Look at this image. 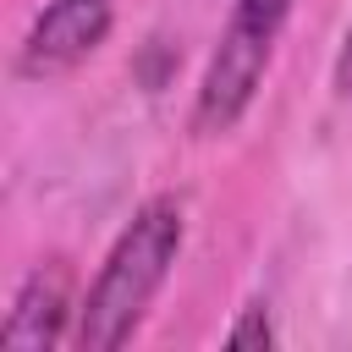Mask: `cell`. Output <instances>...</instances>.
<instances>
[{
    "label": "cell",
    "instance_id": "6da1fadb",
    "mask_svg": "<svg viewBox=\"0 0 352 352\" xmlns=\"http://www.w3.org/2000/svg\"><path fill=\"white\" fill-rule=\"evenodd\" d=\"M182 236H187L182 198L154 192V198H143L132 209V220L110 242L88 297L77 302L72 341L82 352H116L121 341H132V330L143 324L148 302L160 297V286H165V275H170V264L182 253Z\"/></svg>",
    "mask_w": 352,
    "mask_h": 352
},
{
    "label": "cell",
    "instance_id": "7a4b0ae2",
    "mask_svg": "<svg viewBox=\"0 0 352 352\" xmlns=\"http://www.w3.org/2000/svg\"><path fill=\"white\" fill-rule=\"evenodd\" d=\"M292 6L297 0H231L220 44L209 50V66H204L198 94H192V132L198 138H226L253 110Z\"/></svg>",
    "mask_w": 352,
    "mask_h": 352
},
{
    "label": "cell",
    "instance_id": "3957f363",
    "mask_svg": "<svg viewBox=\"0 0 352 352\" xmlns=\"http://www.w3.org/2000/svg\"><path fill=\"white\" fill-rule=\"evenodd\" d=\"M110 22H116L110 0H50L16 44V77L44 82V77L82 66L110 38Z\"/></svg>",
    "mask_w": 352,
    "mask_h": 352
},
{
    "label": "cell",
    "instance_id": "277c9868",
    "mask_svg": "<svg viewBox=\"0 0 352 352\" xmlns=\"http://www.w3.org/2000/svg\"><path fill=\"white\" fill-rule=\"evenodd\" d=\"M77 330V308H72V270L66 264H38L22 275L6 324H0V346L11 352H44L55 341H66Z\"/></svg>",
    "mask_w": 352,
    "mask_h": 352
},
{
    "label": "cell",
    "instance_id": "5b68a950",
    "mask_svg": "<svg viewBox=\"0 0 352 352\" xmlns=\"http://www.w3.org/2000/svg\"><path fill=\"white\" fill-rule=\"evenodd\" d=\"M226 346H231V352H270V346H275V319H270V308H264V302H248V308L236 314V324L226 330Z\"/></svg>",
    "mask_w": 352,
    "mask_h": 352
},
{
    "label": "cell",
    "instance_id": "8992f818",
    "mask_svg": "<svg viewBox=\"0 0 352 352\" xmlns=\"http://www.w3.org/2000/svg\"><path fill=\"white\" fill-rule=\"evenodd\" d=\"M336 94H346V99H352V28H346L341 55H336Z\"/></svg>",
    "mask_w": 352,
    "mask_h": 352
}]
</instances>
